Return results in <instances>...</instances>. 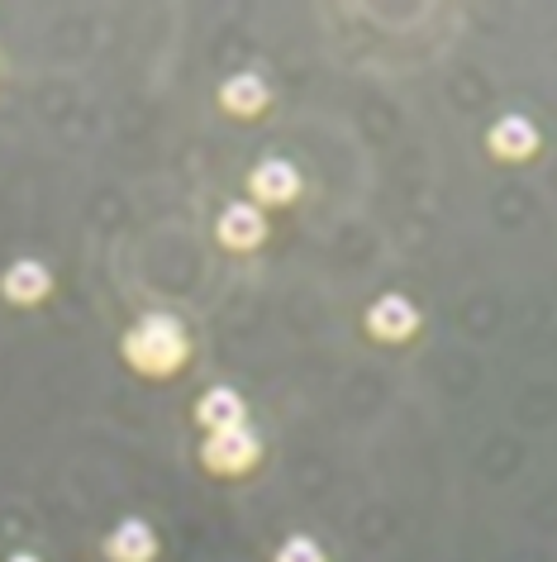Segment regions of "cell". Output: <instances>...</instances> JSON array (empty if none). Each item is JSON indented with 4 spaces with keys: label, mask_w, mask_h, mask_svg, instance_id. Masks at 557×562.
Masks as SVG:
<instances>
[{
    "label": "cell",
    "mask_w": 557,
    "mask_h": 562,
    "mask_svg": "<svg viewBox=\"0 0 557 562\" xmlns=\"http://www.w3.org/2000/svg\"><path fill=\"white\" fill-rule=\"evenodd\" d=\"M120 358L129 362V372L148 376V382H172V376L191 362V334L177 315L152 311L124 329Z\"/></svg>",
    "instance_id": "1"
},
{
    "label": "cell",
    "mask_w": 557,
    "mask_h": 562,
    "mask_svg": "<svg viewBox=\"0 0 557 562\" xmlns=\"http://www.w3.org/2000/svg\"><path fill=\"white\" fill-rule=\"evenodd\" d=\"M262 462V439L253 425H239V429H219V434H205L201 439V468L215 472V476H243Z\"/></svg>",
    "instance_id": "2"
},
{
    "label": "cell",
    "mask_w": 557,
    "mask_h": 562,
    "mask_svg": "<svg viewBox=\"0 0 557 562\" xmlns=\"http://www.w3.org/2000/svg\"><path fill=\"white\" fill-rule=\"evenodd\" d=\"M362 329H367V339L377 344H410L414 334H420V305L410 296H377L367 305V315H362Z\"/></svg>",
    "instance_id": "3"
},
{
    "label": "cell",
    "mask_w": 557,
    "mask_h": 562,
    "mask_svg": "<svg viewBox=\"0 0 557 562\" xmlns=\"http://www.w3.org/2000/svg\"><path fill=\"white\" fill-rule=\"evenodd\" d=\"M215 238H219V248H229V252H253V248H262V238H268V215H262L253 201H229L215 220Z\"/></svg>",
    "instance_id": "4"
},
{
    "label": "cell",
    "mask_w": 557,
    "mask_h": 562,
    "mask_svg": "<svg viewBox=\"0 0 557 562\" xmlns=\"http://www.w3.org/2000/svg\"><path fill=\"white\" fill-rule=\"evenodd\" d=\"M538 148H543V134L524 115H505L486 130V153L500 162H528V158H538Z\"/></svg>",
    "instance_id": "5"
},
{
    "label": "cell",
    "mask_w": 557,
    "mask_h": 562,
    "mask_svg": "<svg viewBox=\"0 0 557 562\" xmlns=\"http://www.w3.org/2000/svg\"><path fill=\"white\" fill-rule=\"evenodd\" d=\"M53 291V272L38 258H20L10 262L5 272H0V296L10 305H20V311H30V305H44Z\"/></svg>",
    "instance_id": "6"
},
{
    "label": "cell",
    "mask_w": 557,
    "mask_h": 562,
    "mask_svg": "<svg viewBox=\"0 0 557 562\" xmlns=\"http://www.w3.org/2000/svg\"><path fill=\"white\" fill-rule=\"evenodd\" d=\"M248 195L258 205H291L300 195V172L296 162L286 158H262L253 172H248Z\"/></svg>",
    "instance_id": "7"
},
{
    "label": "cell",
    "mask_w": 557,
    "mask_h": 562,
    "mask_svg": "<svg viewBox=\"0 0 557 562\" xmlns=\"http://www.w3.org/2000/svg\"><path fill=\"white\" fill-rule=\"evenodd\" d=\"M101 548H105L110 562H158V533H152V525L138 515L120 519V525L105 533Z\"/></svg>",
    "instance_id": "8"
},
{
    "label": "cell",
    "mask_w": 557,
    "mask_h": 562,
    "mask_svg": "<svg viewBox=\"0 0 557 562\" xmlns=\"http://www.w3.org/2000/svg\"><path fill=\"white\" fill-rule=\"evenodd\" d=\"M196 425H201L205 434L239 429V425H248V405H243V396H239L234 386L215 382V386H205L201 401H196Z\"/></svg>",
    "instance_id": "9"
},
{
    "label": "cell",
    "mask_w": 557,
    "mask_h": 562,
    "mask_svg": "<svg viewBox=\"0 0 557 562\" xmlns=\"http://www.w3.org/2000/svg\"><path fill=\"white\" fill-rule=\"evenodd\" d=\"M268 105H272V87L258 72H234L225 87H219V110L234 120H258Z\"/></svg>",
    "instance_id": "10"
},
{
    "label": "cell",
    "mask_w": 557,
    "mask_h": 562,
    "mask_svg": "<svg viewBox=\"0 0 557 562\" xmlns=\"http://www.w3.org/2000/svg\"><path fill=\"white\" fill-rule=\"evenodd\" d=\"M272 562H329V553L310 539V533H286V539L276 543Z\"/></svg>",
    "instance_id": "11"
},
{
    "label": "cell",
    "mask_w": 557,
    "mask_h": 562,
    "mask_svg": "<svg viewBox=\"0 0 557 562\" xmlns=\"http://www.w3.org/2000/svg\"><path fill=\"white\" fill-rule=\"evenodd\" d=\"M5 562H38L34 553H15V558H5Z\"/></svg>",
    "instance_id": "12"
}]
</instances>
